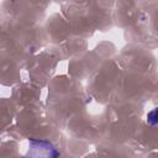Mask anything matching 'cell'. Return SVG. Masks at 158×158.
I'll use <instances>...</instances> for the list:
<instances>
[{"mask_svg":"<svg viewBox=\"0 0 158 158\" xmlns=\"http://www.w3.org/2000/svg\"><path fill=\"white\" fill-rule=\"evenodd\" d=\"M146 122L149 126H158V107L152 109L147 116H146Z\"/></svg>","mask_w":158,"mask_h":158,"instance_id":"cell-2","label":"cell"},{"mask_svg":"<svg viewBox=\"0 0 158 158\" xmlns=\"http://www.w3.org/2000/svg\"><path fill=\"white\" fill-rule=\"evenodd\" d=\"M59 152L56 146L42 138H30L28 148L21 158H58Z\"/></svg>","mask_w":158,"mask_h":158,"instance_id":"cell-1","label":"cell"}]
</instances>
